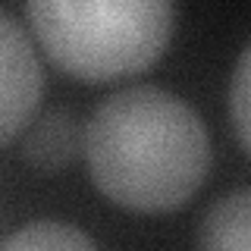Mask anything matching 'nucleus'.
Masks as SVG:
<instances>
[{"label": "nucleus", "mask_w": 251, "mask_h": 251, "mask_svg": "<svg viewBox=\"0 0 251 251\" xmlns=\"http://www.w3.org/2000/svg\"><path fill=\"white\" fill-rule=\"evenodd\" d=\"M82 129L75 113L63 107L44 110L41 116H31V123L22 129L19 157L35 173H60L82 157Z\"/></svg>", "instance_id": "nucleus-4"}, {"label": "nucleus", "mask_w": 251, "mask_h": 251, "mask_svg": "<svg viewBox=\"0 0 251 251\" xmlns=\"http://www.w3.org/2000/svg\"><path fill=\"white\" fill-rule=\"evenodd\" d=\"M82 157L94 188L116 207L167 214L204 185L210 135L179 94L132 85L94 107L82 129Z\"/></svg>", "instance_id": "nucleus-1"}, {"label": "nucleus", "mask_w": 251, "mask_h": 251, "mask_svg": "<svg viewBox=\"0 0 251 251\" xmlns=\"http://www.w3.org/2000/svg\"><path fill=\"white\" fill-rule=\"evenodd\" d=\"M3 248H94V239H88L82 229L69 223H60V220H35V223H25L22 229H16L3 242Z\"/></svg>", "instance_id": "nucleus-6"}, {"label": "nucleus", "mask_w": 251, "mask_h": 251, "mask_svg": "<svg viewBox=\"0 0 251 251\" xmlns=\"http://www.w3.org/2000/svg\"><path fill=\"white\" fill-rule=\"evenodd\" d=\"M38 44L78 82L151 69L176 28V0H25Z\"/></svg>", "instance_id": "nucleus-2"}, {"label": "nucleus", "mask_w": 251, "mask_h": 251, "mask_svg": "<svg viewBox=\"0 0 251 251\" xmlns=\"http://www.w3.org/2000/svg\"><path fill=\"white\" fill-rule=\"evenodd\" d=\"M195 242L201 248L248 251L251 245V192L248 188H239V192L214 201V207L201 220Z\"/></svg>", "instance_id": "nucleus-5"}, {"label": "nucleus", "mask_w": 251, "mask_h": 251, "mask_svg": "<svg viewBox=\"0 0 251 251\" xmlns=\"http://www.w3.org/2000/svg\"><path fill=\"white\" fill-rule=\"evenodd\" d=\"M44 73L31 38L13 16L0 13V145L22 135L38 113Z\"/></svg>", "instance_id": "nucleus-3"}, {"label": "nucleus", "mask_w": 251, "mask_h": 251, "mask_svg": "<svg viewBox=\"0 0 251 251\" xmlns=\"http://www.w3.org/2000/svg\"><path fill=\"white\" fill-rule=\"evenodd\" d=\"M229 113L235 126V138H239L242 154H248V47L242 50L239 63H235V75L229 85Z\"/></svg>", "instance_id": "nucleus-7"}]
</instances>
